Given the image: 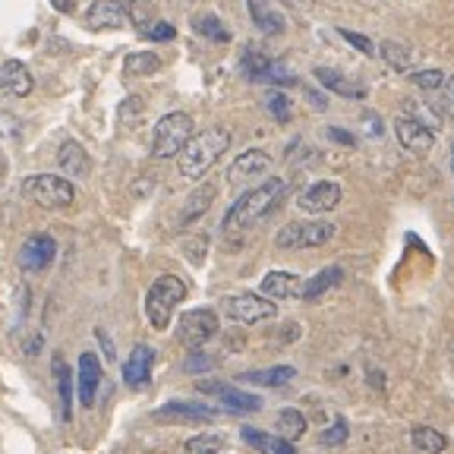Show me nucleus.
I'll return each instance as SVG.
<instances>
[{
	"label": "nucleus",
	"mask_w": 454,
	"mask_h": 454,
	"mask_svg": "<svg viewBox=\"0 0 454 454\" xmlns=\"http://www.w3.org/2000/svg\"><path fill=\"white\" fill-rule=\"evenodd\" d=\"M316 79L325 85L328 92L340 95V98H366V85L344 76L340 70H332V67H316Z\"/></svg>",
	"instance_id": "412c9836"
},
{
	"label": "nucleus",
	"mask_w": 454,
	"mask_h": 454,
	"mask_svg": "<svg viewBox=\"0 0 454 454\" xmlns=\"http://www.w3.org/2000/svg\"><path fill=\"white\" fill-rule=\"evenodd\" d=\"M271 168V155L262 149H249L243 155H237V161L227 168V184L231 186H247L253 180L265 177Z\"/></svg>",
	"instance_id": "9d476101"
},
{
	"label": "nucleus",
	"mask_w": 454,
	"mask_h": 454,
	"mask_svg": "<svg viewBox=\"0 0 454 454\" xmlns=\"http://www.w3.org/2000/svg\"><path fill=\"white\" fill-rule=\"evenodd\" d=\"M413 445L426 454H442L448 448V439L439 429H433V426H417V429H413Z\"/></svg>",
	"instance_id": "c756f323"
},
{
	"label": "nucleus",
	"mask_w": 454,
	"mask_h": 454,
	"mask_svg": "<svg viewBox=\"0 0 454 454\" xmlns=\"http://www.w3.org/2000/svg\"><path fill=\"white\" fill-rule=\"evenodd\" d=\"M338 234V227L332 221H291L284 224L275 237L278 249H316L325 247L332 237Z\"/></svg>",
	"instance_id": "423d86ee"
},
{
	"label": "nucleus",
	"mask_w": 454,
	"mask_h": 454,
	"mask_svg": "<svg viewBox=\"0 0 454 454\" xmlns=\"http://www.w3.org/2000/svg\"><path fill=\"white\" fill-rule=\"evenodd\" d=\"M186 297V284L177 275H161L152 281L149 294H145V316L155 332H164L170 325V316L177 309V303Z\"/></svg>",
	"instance_id": "7ed1b4c3"
},
{
	"label": "nucleus",
	"mask_w": 454,
	"mask_h": 454,
	"mask_svg": "<svg viewBox=\"0 0 454 454\" xmlns=\"http://www.w3.org/2000/svg\"><path fill=\"white\" fill-rule=\"evenodd\" d=\"M218 328H221L218 312L208 309V306H196V309L184 312V319L177 325V340L184 348L199 350L202 344H208L218 334Z\"/></svg>",
	"instance_id": "0eeeda50"
},
{
	"label": "nucleus",
	"mask_w": 454,
	"mask_h": 454,
	"mask_svg": "<svg viewBox=\"0 0 454 454\" xmlns=\"http://www.w3.org/2000/svg\"><path fill=\"white\" fill-rule=\"evenodd\" d=\"M32 85H35V79H32V73H28V67L22 60H4L0 64V89L7 95L26 98L32 92Z\"/></svg>",
	"instance_id": "6ab92c4d"
},
{
	"label": "nucleus",
	"mask_w": 454,
	"mask_h": 454,
	"mask_svg": "<svg viewBox=\"0 0 454 454\" xmlns=\"http://www.w3.org/2000/svg\"><path fill=\"white\" fill-rule=\"evenodd\" d=\"M294 376H297L294 366H271V369H259V372H243V382L265 385V388H281V385L294 382Z\"/></svg>",
	"instance_id": "a878e982"
},
{
	"label": "nucleus",
	"mask_w": 454,
	"mask_h": 454,
	"mask_svg": "<svg viewBox=\"0 0 454 454\" xmlns=\"http://www.w3.org/2000/svg\"><path fill=\"white\" fill-rule=\"evenodd\" d=\"M54 372H57V388H60V411L64 419L73 417V372L64 360H54Z\"/></svg>",
	"instance_id": "c85d7f7f"
},
{
	"label": "nucleus",
	"mask_w": 454,
	"mask_h": 454,
	"mask_svg": "<svg viewBox=\"0 0 454 454\" xmlns=\"http://www.w3.org/2000/svg\"><path fill=\"white\" fill-rule=\"evenodd\" d=\"M98 385H101V360L92 354V350H85V354L79 356V379H76L79 401H82V407H92L95 404Z\"/></svg>",
	"instance_id": "a211bd4d"
},
{
	"label": "nucleus",
	"mask_w": 454,
	"mask_h": 454,
	"mask_svg": "<svg viewBox=\"0 0 454 454\" xmlns=\"http://www.w3.org/2000/svg\"><path fill=\"white\" fill-rule=\"evenodd\" d=\"M271 451L275 454H297L291 442H284V439H271Z\"/></svg>",
	"instance_id": "c03bdc74"
},
{
	"label": "nucleus",
	"mask_w": 454,
	"mask_h": 454,
	"mask_svg": "<svg viewBox=\"0 0 454 454\" xmlns=\"http://www.w3.org/2000/svg\"><path fill=\"white\" fill-rule=\"evenodd\" d=\"M224 312L234 322L243 325H255V322H269L278 316V306L271 300L259 297V294H237V297L224 300Z\"/></svg>",
	"instance_id": "6e6552de"
},
{
	"label": "nucleus",
	"mask_w": 454,
	"mask_h": 454,
	"mask_svg": "<svg viewBox=\"0 0 454 454\" xmlns=\"http://www.w3.org/2000/svg\"><path fill=\"white\" fill-rule=\"evenodd\" d=\"M227 445V439L221 433H202L196 439H190L184 445V454H221Z\"/></svg>",
	"instance_id": "2f4dec72"
},
{
	"label": "nucleus",
	"mask_w": 454,
	"mask_h": 454,
	"mask_svg": "<svg viewBox=\"0 0 454 454\" xmlns=\"http://www.w3.org/2000/svg\"><path fill=\"white\" fill-rule=\"evenodd\" d=\"M284 192H287V180H281V177H271V180H265V184L247 190L234 206L227 208L224 234H240V231L253 227L255 221H262L265 215L281 206Z\"/></svg>",
	"instance_id": "f257e3e1"
},
{
	"label": "nucleus",
	"mask_w": 454,
	"mask_h": 454,
	"mask_svg": "<svg viewBox=\"0 0 454 454\" xmlns=\"http://www.w3.org/2000/svg\"><path fill=\"white\" fill-rule=\"evenodd\" d=\"M215 366V360H208V356H190L186 360V372H196V369H212Z\"/></svg>",
	"instance_id": "a19ab883"
},
{
	"label": "nucleus",
	"mask_w": 454,
	"mask_h": 454,
	"mask_svg": "<svg viewBox=\"0 0 454 454\" xmlns=\"http://www.w3.org/2000/svg\"><path fill=\"white\" fill-rule=\"evenodd\" d=\"M338 202H340V186L334 184V180H319V184L306 186V190L297 196V208L306 215L332 212Z\"/></svg>",
	"instance_id": "f8f14e48"
},
{
	"label": "nucleus",
	"mask_w": 454,
	"mask_h": 454,
	"mask_svg": "<svg viewBox=\"0 0 454 454\" xmlns=\"http://www.w3.org/2000/svg\"><path fill=\"white\" fill-rule=\"evenodd\" d=\"M411 82L419 85V89H426V92H439L442 82H445V73L442 70H417V73H411Z\"/></svg>",
	"instance_id": "f704fd0d"
},
{
	"label": "nucleus",
	"mask_w": 454,
	"mask_h": 454,
	"mask_svg": "<svg viewBox=\"0 0 454 454\" xmlns=\"http://www.w3.org/2000/svg\"><path fill=\"white\" fill-rule=\"evenodd\" d=\"M435 114H454V76H445V82H442V89H439V101L435 105H429Z\"/></svg>",
	"instance_id": "e433bc0d"
},
{
	"label": "nucleus",
	"mask_w": 454,
	"mask_h": 454,
	"mask_svg": "<svg viewBox=\"0 0 454 454\" xmlns=\"http://www.w3.org/2000/svg\"><path fill=\"white\" fill-rule=\"evenodd\" d=\"M281 4H287V7H294V10H312L316 7V0H281Z\"/></svg>",
	"instance_id": "49530a36"
},
{
	"label": "nucleus",
	"mask_w": 454,
	"mask_h": 454,
	"mask_svg": "<svg viewBox=\"0 0 454 454\" xmlns=\"http://www.w3.org/2000/svg\"><path fill=\"white\" fill-rule=\"evenodd\" d=\"M395 136L401 142V149H407L411 155H429L435 145V133L433 129H426L423 123H417L413 117L401 114L395 121Z\"/></svg>",
	"instance_id": "9b49d317"
},
{
	"label": "nucleus",
	"mask_w": 454,
	"mask_h": 454,
	"mask_svg": "<svg viewBox=\"0 0 454 454\" xmlns=\"http://www.w3.org/2000/svg\"><path fill=\"white\" fill-rule=\"evenodd\" d=\"M340 281H344V269H338V265H328V269H322L319 275H312L309 281H303V291H300V297L316 300V297H322L325 291H332V287H338Z\"/></svg>",
	"instance_id": "b1692460"
},
{
	"label": "nucleus",
	"mask_w": 454,
	"mask_h": 454,
	"mask_svg": "<svg viewBox=\"0 0 454 454\" xmlns=\"http://www.w3.org/2000/svg\"><path fill=\"white\" fill-rule=\"evenodd\" d=\"M243 73H247L253 82H271V85H294L297 82V76H294L287 67L278 64V60H271V57L259 54V51H253V48L243 51Z\"/></svg>",
	"instance_id": "1a4fd4ad"
},
{
	"label": "nucleus",
	"mask_w": 454,
	"mask_h": 454,
	"mask_svg": "<svg viewBox=\"0 0 454 454\" xmlns=\"http://www.w3.org/2000/svg\"><path fill=\"white\" fill-rule=\"evenodd\" d=\"M57 164H60V170L67 174V180L70 177H89V170H92V158H89V152L79 145V142L67 139L60 149H57Z\"/></svg>",
	"instance_id": "aec40b11"
},
{
	"label": "nucleus",
	"mask_w": 454,
	"mask_h": 454,
	"mask_svg": "<svg viewBox=\"0 0 454 454\" xmlns=\"http://www.w3.org/2000/svg\"><path fill=\"white\" fill-rule=\"evenodd\" d=\"M303 291V281H300L294 271H269L262 278V294L275 300H294Z\"/></svg>",
	"instance_id": "4be33fe9"
},
{
	"label": "nucleus",
	"mask_w": 454,
	"mask_h": 454,
	"mask_svg": "<svg viewBox=\"0 0 454 454\" xmlns=\"http://www.w3.org/2000/svg\"><path fill=\"white\" fill-rule=\"evenodd\" d=\"M192 139V117L184 111L164 114L152 133V158H174Z\"/></svg>",
	"instance_id": "39448f33"
},
{
	"label": "nucleus",
	"mask_w": 454,
	"mask_h": 454,
	"mask_svg": "<svg viewBox=\"0 0 454 454\" xmlns=\"http://www.w3.org/2000/svg\"><path fill=\"white\" fill-rule=\"evenodd\" d=\"M54 4V10H60V13H73L76 10V0H51Z\"/></svg>",
	"instance_id": "a18cd8bd"
},
{
	"label": "nucleus",
	"mask_w": 454,
	"mask_h": 454,
	"mask_svg": "<svg viewBox=\"0 0 454 454\" xmlns=\"http://www.w3.org/2000/svg\"><path fill=\"white\" fill-rule=\"evenodd\" d=\"M123 70H127V76H149V73L161 70V57L149 54V51H139V54H129L123 60Z\"/></svg>",
	"instance_id": "7c9ffc66"
},
{
	"label": "nucleus",
	"mask_w": 454,
	"mask_h": 454,
	"mask_svg": "<svg viewBox=\"0 0 454 454\" xmlns=\"http://www.w3.org/2000/svg\"><path fill=\"white\" fill-rule=\"evenodd\" d=\"M348 435H350L348 423H344V419H334L332 429H325V433L319 435V445H325V448H338V445H344V442H348Z\"/></svg>",
	"instance_id": "c9c22d12"
},
{
	"label": "nucleus",
	"mask_w": 454,
	"mask_h": 454,
	"mask_svg": "<svg viewBox=\"0 0 454 454\" xmlns=\"http://www.w3.org/2000/svg\"><path fill=\"white\" fill-rule=\"evenodd\" d=\"M231 149V129L224 127H208L202 133H196L184 145V152L177 155V168L184 180H202L208 174V168L218 164V158Z\"/></svg>",
	"instance_id": "f03ea898"
},
{
	"label": "nucleus",
	"mask_w": 454,
	"mask_h": 454,
	"mask_svg": "<svg viewBox=\"0 0 454 454\" xmlns=\"http://www.w3.org/2000/svg\"><path fill=\"white\" fill-rule=\"evenodd\" d=\"M192 26H196V32H199V35L212 38V42H231V32H227V28L221 26V20H218V16H212V13H202V16H196V20H192Z\"/></svg>",
	"instance_id": "473e14b6"
},
{
	"label": "nucleus",
	"mask_w": 454,
	"mask_h": 454,
	"mask_svg": "<svg viewBox=\"0 0 454 454\" xmlns=\"http://www.w3.org/2000/svg\"><path fill=\"white\" fill-rule=\"evenodd\" d=\"M215 184H202L199 190H192L190 192V199H186V206H184V212H180V221L184 224H192L196 218H202V215L208 212V206L215 202Z\"/></svg>",
	"instance_id": "393cba45"
},
{
	"label": "nucleus",
	"mask_w": 454,
	"mask_h": 454,
	"mask_svg": "<svg viewBox=\"0 0 454 454\" xmlns=\"http://www.w3.org/2000/svg\"><path fill=\"white\" fill-rule=\"evenodd\" d=\"M340 38H344V42H350L354 48H360L363 54H369V57L376 54V44L369 42L366 35H356V32H350V28H340Z\"/></svg>",
	"instance_id": "ea45409f"
},
{
	"label": "nucleus",
	"mask_w": 454,
	"mask_h": 454,
	"mask_svg": "<svg viewBox=\"0 0 454 454\" xmlns=\"http://www.w3.org/2000/svg\"><path fill=\"white\" fill-rule=\"evenodd\" d=\"M265 107H269V114L278 123L291 121V98H287L284 92H278V89H271V92L265 95Z\"/></svg>",
	"instance_id": "72a5a7b5"
},
{
	"label": "nucleus",
	"mask_w": 454,
	"mask_h": 454,
	"mask_svg": "<svg viewBox=\"0 0 454 454\" xmlns=\"http://www.w3.org/2000/svg\"><path fill=\"white\" fill-rule=\"evenodd\" d=\"M85 26L95 28V32H105V28H123L127 26V10H123L121 0H95L89 13H85Z\"/></svg>",
	"instance_id": "f3484780"
},
{
	"label": "nucleus",
	"mask_w": 454,
	"mask_h": 454,
	"mask_svg": "<svg viewBox=\"0 0 454 454\" xmlns=\"http://www.w3.org/2000/svg\"><path fill=\"white\" fill-rule=\"evenodd\" d=\"M152 366H155V350H152L149 344H139V348H133V354L127 356V363H123V382L136 391L145 388L152 379Z\"/></svg>",
	"instance_id": "dca6fc26"
},
{
	"label": "nucleus",
	"mask_w": 454,
	"mask_h": 454,
	"mask_svg": "<svg viewBox=\"0 0 454 454\" xmlns=\"http://www.w3.org/2000/svg\"><path fill=\"white\" fill-rule=\"evenodd\" d=\"M184 4H192V0H184Z\"/></svg>",
	"instance_id": "09e8293b"
},
{
	"label": "nucleus",
	"mask_w": 454,
	"mask_h": 454,
	"mask_svg": "<svg viewBox=\"0 0 454 454\" xmlns=\"http://www.w3.org/2000/svg\"><path fill=\"white\" fill-rule=\"evenodd\" d=\"M22 196L32 199L38 208L57 212V208L73 206V199H76V186H73L67 177H60V174H35V177L22 180Z\"/></svg>",
	"instance_id": "20e7f679"
},
{
	"label": "nucleus",
	"mask_w": 454,
	"mask_h": 454,
	"mask_svg": "<svg viewBox=\"0 0 454 454\" xmlns=\"http://www.w3.org/2000/svg\"><path fill=\"white\" fill-rule=\"evenodd\" d=\"M328 139H334V142H340V145H356V139L350 133H344V129H338V127H328Z\"/></svg>",
	"instance_id": "79ce46f5"
},
{
	"label": "nucleus",
	"mask_w": 454,
	"mask_h": 454,
	"mask_svg": "<svg viewBox=\"0 0 454 454\" xmlns=\"http://www.w3.org/2000/svg\"><path fill=\"white\" fill-rule=\"evenodd\" d=\"M199 247L206 249V237H196V240L186 243V253H190L192 262H202V253H199Z\"/></svg>",
	"instance_id": "37998d69"
},
{
	"label": "nucleus",
	"mask_w": 454,
	"mask_h": 454,
	"mask_svg": "<svg viewBox=\"0 0 454 454\" xmlns=\"http://www.w3.org/2000/svg\"><path fill=\"white\" fill-rule=\"evenodd\" d=\"M243 442H249V445L255 448V451H271V435L259 433V429H243Z\"/></svg>",
	"instance_id": "58836bf2"
},
{
	"label": "nucleus",
	"mask_w": 454,
	"mask_h": 454,
	"mask_svg": "<svg viewBox=\"0 0 454 454\" xmlns=\"http://www.w3.org/2000/svg\"><path fill=\"white\" fill-rule=\"evenodd\" d=\"M247 7H249V16H253L255 28H262L265 35L284 32V16L278 13L271 4H265V0H247Z\"/></svg>",
	"instance_id": "5701e85b"
},
{
	"label": "nucleus",
	"mask_w": 454,
	"mask_h": 454,
	"mask_svg": "<svg viewBox=\"0 0 454 454\" xmlns=\"http://www.w3.org/2000/svg\"><path fill=\"white\" fill-rule=\"evenodd\" d=\"M196 391H202V395H221V404H224L227 411H234V413H255L259 407H262V401H259L255 395L237 391V388H231V385H224V382H199Z\"/></svg>",
	"instance_id": "2eb2a0df"
},
{
	"label": "nucleus",
	"mask_w": 454,
	"mask_h": 454,
	"mask_svg": "<svg viewBox=\"0 0 454 454\" xmlns=\"http://www.w3.org/2000/svg\"><path fill=\"white\" fill-rule=\"evenodd\" d=\"M54 255H57V243L51 234L28 237L20 249V269L22 271H44V269H51Z\"/></svg>",
	"instance_id": "ddd939ff"
},
{
	"label": "nucleus",
	"mask_w": 454,
	"mask_h": 454,
	"mask_svg": "<svg viewBox=\"0 0 454 454\" xmlns=\"http://www.w3.org/2000/svg\"><path fill=\"white\" fill-rule=\"evenodd\" d=\"M379 54H382V60L391 67V70H397V73H411L413 70V51L407 48V44H401V42H382L379 44Z\"/></svg>",
	"instance_id": "bb28decb"
},
{
	"label": "nucleus",
	"mask_w": 454,
	"mask_h": 454,
	"mask_svg": "<svg viewBox=\"0 0 454 454\" xmlns=\"http://www.w3.org/2000/svg\"><path fill=\"white\" fill-rule=\"evenodd\" d=\"M303 433H306V417H303V413L294 411V407H284V411L278 413V439L297 442Z\"/></svg>",
	"instance_id": "cd10ccee"
},
{
	"label": "nucleus",
	"mask_w": 454,
	"mask_h": 454,
	"mask_svg": "<svg viewBox=\"0 0 454 454\" xmlns=\"http://www.w3.org/2000/svg\"><path fill=\"white\" fill-rule=\"evenodd\" d=\"M215 417H218V411L208 404H199V401H170V404L155 411L158 423H206V419Z\"/></svg>",
	"instance_id": "4468645a"
},
{
	"label": "nucleus",
	"mask_w": 454,
	"mask_h": 454,
	"mask_svg": "<svg viewBox=\"0 0 454 454\" xmlns=\"http://www.w3.org/2000/svg\"><path fill=\"white\" fill-rule=\"evenodd\" d=\"M142 35L155 38V42H170L177 32H174V26H170V22H152V26H145V32H142Z\"/></svg>",
	"instance_id": "4c0bfd02"
},
{
	"label": "nucleus",
	"mask_w": 454,
	"mask_h": 454,
	"mask_svg": "<svg viewBox=\"0 0 454 454\" xmlns=\"http://www.w3.org/2000/svg\"><path fill=\"white\" fill-rule=\"evenodd\" d=\"M451 168H454V145H451Z\"/></svg>",
	"instance_id": "de8ad7c7"
}]
</instances>
